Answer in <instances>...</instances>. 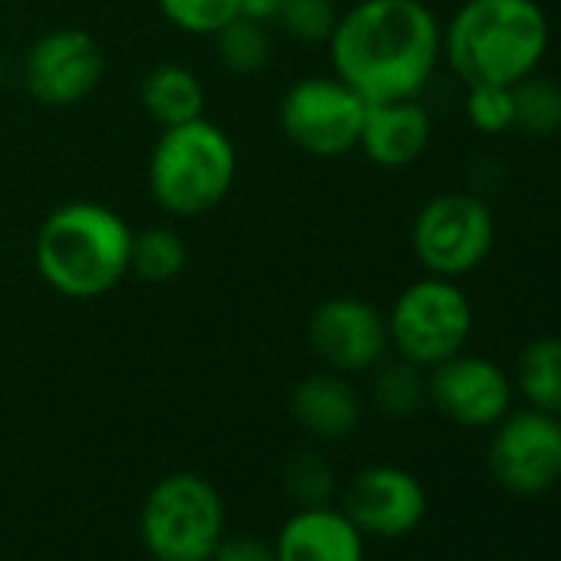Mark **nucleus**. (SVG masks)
<instances>
[{
    "mask_svg": "<svg viewBox=\"0 0 561 561\" xmlns=\"http://www.w3.org/2000/svg\"><path fill=\"white\" fill-rule=\"evenodd\" d=\"M334 77L367 103L416 100L443 57V31L423 0H360L328 37Z\"/></svg>",
    "mask_w": 561,
    "mask_h": 561,
    "instance_id": "f257e3e1",
    "label": "nucleus"
},
{
    "mask_svg": "<svg viewBox=\"0 0 561 561\" xmlns=\"http://www.w3.org/2000/svg\"><path fill=\"white\" fill-rule=\"evenodd\" d=\"M133 228L100 202H67L54 208L34 241V261L47 285L73 301L110 295L129 274Z\"/></svg>",
    "mask_w": 561,
    "mask_h": 561,
    "instance_id": "f03ea898",
    "label": "nucleus"
},
{
    "mask_svg": "<svg viewBox=\"0 0 561 561\" xmlns=\"http://www.w3.org/2000/svg\"><path fill=\"white\" fill-rule=\"evenodd\" d=\"M551 27L538 0H466L443 31V57L466 87H515L548 54Z\"/></svg>",
    "mask_w": 561,
    "mask_h": 561,
    "instance_id": "7ed1b4c3",
    "label": "nucleus"
},
{
    "mask_svg": "<svg viewBox=\"0 0 561 561\" xmlns=\"http://www.w3.org/2000/svg\"><path fill=\"white\" fill-rule=\"evenodd\" d=\"M238 152L228 133L205 116L165 126L149 156V192L175 218L211 211L234 185Z\"/></svg>",
    "mask_w": 561,
    "mask_h": 561,
    "instance_id": "20e7f679",
    "label": "nucleus"
},
{
    "mask_svg": "<svg viewBox=\"0 0 561 561\" xmlns=\"http://www.w3.org/2000/svg\"><path fill=\"white\" fill-rule=\"evenodd\" d=\"M390 344L416 367H436L472 337V305L453 277L426 274L400 291L387 318Z\"/></svg>",
    "mask_w": 561,
    "mask_h": 561,
    "instance_id": "39448f33",
    "label": "nucleus"
},
{
    "mask_svg": "<svg viewBox=\"0 0 561 561\" xmlns=\"http://www.w3.org/2000/svg\"><path fill=\"white\" fill-rule=\"evenodd\" d=\"M221 531V499L198 476H169L146 499L142 538L156 561H211Z\"/></svg>",
    "mask_w": 561,
    "mask_h": 561,
    "instance_id": "423d86ee",
    "label": "nucleus"
},
{
    "mask_svg": "<svg viewBox=\"0 0 561 561\" xmlns=\"http://www.w3.org/2000/svg\"><path fill=\"white\" fill-rule=\"evenodd\" d=\"M495 244V218L489 205L466 192L430 198L413 221V251L436 277H462L476 271Z\"/></svg>",
    "mask_w": 561,
    "mask_h": 561,
    "instance_id": "0eeeda50",
    "label": "nucleus"
},
{
    "mask_svg": "<svg viewBox=\"0 0 561 561\" xmlns=\"http://www.w3.org/2000/svg\"><path fill=\"white\" fill-rule=\"evenodd\" d=\"M364 116L367 100L337 77H308L280 100V133L321 159L357 149Z\"/></svg>",
    "mask_w": 561,
    "mask_h": 561,
    "instance_id": "6e6552de",
    "label": "nucleus"
},
{
    "mask_svg": "<svg viewBox=\"0 0 561 561\" xmlns=\"http://www.w3.org/2000/svg\"><path fill=\"white\" fill-rule=\"evenodd\" d=\"M489 469L495 482L522 499L541 495L561 476V420L541 410H508L495 423L489 446Z\"/></svg>",
    "mask_w": 561,
    "mask_h": 561,
    "instance_id": "1a4fd4ad",
    "label": "nucleus"
},
{
    "mask_svg": "<svg viewBox=\"0 0 561 561\" xmlns=\"http://www.w3.org/2000/svg\"><path fill=\"white\" fill-rule=\"evenodd\" d=\"M311 351L334 374H360L380 364L390 347L387 318L360 298L337 295L314 308L308 321Z\"/></svg>",
    "mask_w": 561,
    "mask_h": 561,
    "instance_id": "9d476101",
    "label": "nucleus"
},
{
    "mask_svg": "<svg viewBox=\"0 0 561 561\" xmlns=\"http://www.w3.org/2000/svg\"><path fill=\"white\" fill-rule=\"evenodd\" d=\"M100 80L103 50L87 31H50L27 50V90L44 106H73L87 100L100 87Z\"/></svg>",
    "mask_w": 561,
    "mask_h": 561,
    "instance_id": "9b49d317",
    "label": "nucleus"
},
{
    "mask_svg": "<svg viewBox=\"0 0 561 561\" xmlns=\"http://www.w3.org/2000/svg\"><path fill=\"white\" fill-rule=\"evenodd\" d=\"M426 387L436 410L466 430L495 426L512 410V380L485 357L456 354L433 367Z\"/></svg>",
    "mask_w": 561,
    "mask_h": 561,
    "instance_id": "f8f14e48",
    "label": "nucleus"
},
{
    "mask_svg": "<svg viewBox=\"0 0 561 561\" xmlns=\"http://www.w3.org/2000/svg\"><path fill=\"white\" fill-rule=\"evenodd\" d=\"M426 515L423 482L400 466H370L347 489V518L364 535L400 538L420 528Z\"/></svg>",
    "mask_w": 561,
    "mask_h": 561,
    "instance_id": "ddd939ff",
    "label": "nucleus"
},
{
    "mask_svg": "<svg viewBox=\"0 0 561 561\" xmlns=\"http://www.w3.org/2000/svg\"><path fill=\"white\" fill-rule=\"evenodd\" d=\"M433 136V119L420 100L367 103L357 149L380 169H403L416 162Z\"/></svg>",
    "mask_w": 561,
    "mask_h": 561,
    "instance_id": "4468645a",
    "label": "nucleus"
},
{
    "mask_svg": "<svg viewBox=\"0 0 561 561\" xmlns=\"http://www.w3.org/2000/svg\"><path fill=\"white\" fill-rule=\"evenodd\" d=\"M277 561H364V531L347 512L311 505L301 508L274 541Z\"/></svg>",
    "mask_w": 561,
    "mask_h": 561,
    "instance_id": "2eb2a0df",
    "label": "nucleus"
},
{
    "mask_svg": "<svg viewBox=\"0 0 561 561\" xmlns=\"http://www.w3.org/2000/svg\"><path fill=\"white\" fill-rule=\"evenodd\" d=\"M295 420L321 439L351 436L360 423V400L357 390L341 374H311L295 387L291 397Z\"/></svg>",
    "mask_w": 561,
    "mask_h": 561,
    "instance_id": "dca6fc26",
    "label": "nucleus"
},
{
    "mask_svg": "<svg viewBox=\"0 0 561 561\" xmlns=\"http://www.w3.org/2000/svg\"><path fill=\"white\" fill-rule=\"evenodd\" d=\"M139 100L146 113L165 126H179L198 119L205 113V87L202 80L182 64H159L146 73L139 87Z\"/></svg>",
    "mask_w": 561,
    "mask_h": 561,
    "instance_id": "f3484780",
    "label": "nucleus"
},
{
    "mask_svg": "<svg viewBox=\"0 0 561 561\" xmlns=\"http://www.w3.org/2000/svg\"><path fill=\"white\" fill-rule=\"evenodd\" d=\"M518 390L531 410L561 420V337H538L522 351Z\"/></svg>",
    "mask_w": 561,
    "mask_h": 561,
    "instance_id": "a211bd4d",
    "label": "nucleus"
},
{
    "mask_svg": "<svg viewBox=\"0 0 561 561\" xmlns=\"http://www.w3.org/2000/svg\"><path fill=\"white\" fill-rule=\"evenodd\" d=\"M188 264V248L185 238L169 228V225H156L146 228L133 238V261L129 271H136L142 280H152V285H162V280H172L185 271Z\"/></svg>",
    "mask_w": 561,
    "mask_h": 561,
    "instance_id": "6ab92c4d",
    "label": "nucleus"
},
{
    "mask_svg": "<svg viewBox=\"0 0 561 561\" xmlns=\"http://www.w3.org/2000/svg\"><path fill=\"white\" fill-rule=\"evenodd\" d=\"M515 93V129L525 136H554L561 133V87L545 77H525L512 87Z\"/></svg>",
    "mask_w": 561,
    "mask_h": 561,
    "instance_id": "aec40b11",
    "label": "nucleus"
},
{
    "mask_svg": "<svg viewBox=\"0 0 561 561\" xmlns=\"http://www.w3.org/2000/svg\"><path fill=\"white\" fill-rule=\"evenodd\" d=\"M215 47H218L221 67L238 77L261 73L271 60V37L264 24L251 18H234L228 27H221L215 34Z\"/></svg>",
    "mask_w": 561,
    "mask_h": 561,
    "instance_id": "412c9836",
    "label": "nucleus"
},
{
    "mask_svg": "<svg viewBox=\"0 0 561 561\" xmlns=\"http://www.w3.org/2000/svg\"><path fill=\"white\" fill-rule=\"evenodd\" d=\"M423 400H430V387H426L423 367L410 360H397L383 367L374 380V403L390 420L413 416L423 407Z\"/></svg>",
    "mask_w": 561,
    "mask_h": 561,
    "instance_id": "4be33fe9",
    "label": "nucleus"
},
{
    "mask_svg": "<svg viewBox=\"0 0 561 561\" xmlns=\"http://www.w3.org/2000/svg\"><path fill=\"white\" fill-rule=\"evenodd\" d=\"M162 18L192 37H215L234 18H241V0H159Z\"/></svg>",
    "mask_w": 561,
    "mask_h": 561,
    "instance_id": "5701e85b",
    "label": "nucleus"
},
{
    "mask_svg": "<svg viewBox=\"0 0 561 561\" xmlns=\"http://www.w3.org/2000/svg\"><path fill=\"white\" fill-rule=\"evenodd\" d=\"M337 8L334 0H277V14L274 24H280V31H288L298 41H328L334 24H337Z\"/></svg>",
    "mask_w": 561,
    "mask_h": 561,
    "instance_id": "b1692460",
    "label": "nucleus"
},
{
    "mask_svg": "<svg viewBox=\"0 0 561 561\" xmlns=\"http://www.w3.org/2000/svg\"><path fill=\"white\" fill-rule=\"evenodd\" d=\"M466 116L472 123V129L485 133V136H502L508 129H515V93L512 87H495V83H482V87H466Z\"/></svg>",
    "mask_w": 561,
    "mask_h": 561,
    "instance_id": "393cba45",
    "label": "nucleus"
},
{
    "mask_svg": "<svg viewBox=\"0 0 561 561\" xmlns=\"http://www.w3.org/2000/svg\"><path fill=\"white\" fill-rule=\"evenodd\" d=\"M288 492L291 499H298L305 508L311 505H324L334 492V472L328 466V459L314 449H305L291 459L288 466Z\"/></svg>",
    "mask_w": 561,
    "mask_h": 561,
    "instance_id": "a878e982",
    "label": "nucleus"
},
{
    "mask_svg": "<svg viewBox=\"0 0 561 561\" xmlns=\"http://www.w3.org/2000/svg\"><path fill=\"white\" fill-rule=\"evenodd\" d=\"M211 561H277L274 558V545H267L257 535H231L218 541Z\"/></svg>",
    "mask_w": 561,
    "mask_h": 561,
    "instance_id": "bb28decb",
    "label": "nucleus"
},
{
    "mask_svg": "<svg viewBox=\"0 0 561 561\" xmlns=\"http://www.w3.org/2000/svg\"><path fill=\"white\" fill-rule=\"evenodd\" d=\"M558 482H561V476H558Z\"/></svg>",
    "mask_w": 561,
    "mask_h": 561,
    "instance_id": "cd10ccee",
    "label": "nucleus"
}]
</instances>
